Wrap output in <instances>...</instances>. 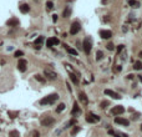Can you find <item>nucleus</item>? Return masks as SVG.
<instances>
[{
  "label": "nucleus",
  "mask_w": 142,
  "mask_h": 137,
  "mask_svg": "<svg viewBox=\"0 0 142 137\" xmlns=\"http://www.w3.org/2000/svg\"><path fill=\"white\" fill-rule=\"evenodd\" d=\"M59 99V95L57 93H51V95H47V96H45L44 99L40 100V105H42V106H46V105H52L55 103Z\"/></svg>",
  "instance_id": "nucleus-1"
},
{
  "label": "nucleus",
  "mask_w": 142,
  "mask_h": 137,
  "mask_svg": "<svg viewBox=\"0 0 142 137\" xmlns=\"http://www.w3.org/2000/svg\"><path fill=\"white\" fill-rule=\"evenodd\" d=\"M82 49L86 54H90L91 49H92V39L90 36H87L84 39V43H82Z\"/></svg>",
  "instance_id": "nucleus-2"
},
{
  "label": "nucleus",
  "mask_w": 142,
  "mask_h": 137,
  "mask_svg": "<svg viewBox=\"0 0 142 137\" xmlns=\"http://www.w3.org/2000/svg\"><path fill=\"white\" fill-rule=\"evenodd\" d=\"M54 123H55V119L51 117V116H46V117H44L41 120V125L45 126V127H50V126H52Z\"/></svg>",
  "instance_id": "nucleus-3"
},
{
  "label": "nucleus",
  "mask_w": 142,
  "mask_h": 137,
  "mask_svg": "<svg viewBox=\"0 0 142 137\" xmlns=\"http://www.w3.org/2000/svg\"><path fill=\"white\" fill-rule=\"evenodd\" d=\"M80 30H81V25H80V23H79V21H75V23H72V24H71V27H70V34H71V35H76Z\"/></svg>",
  "instance_id": "nucleus-4"
},
{
  "label": "nucleus",
  "mask_w": 142,
  "mask_h": 137,
  "mask_svg": "<svg viewBox=\"0 0 142 137\" xmlns=\"http://www.w3.org/2000/svg\"><path fill=\"white\" fill-rule=\"evenodd\" d=\"M125 112V107L121 106V105H117V106H114V109L111 110V115L114 116H118V115H121Z\"/></svg>",
  "instance_id": "nucleus-5"
},
{
  "label": "nucleus",
  "mask_w": 142,
  "mask_h": 137,
  "mask_svg": "<svg viewBox=\"0 0 142 137\" xmlns=\"http://www.w3.org/2000/svg\"><path fill=\"white\" fill-rule=\"evenodd\" d=\"M18 70L19 71H21V72H24V71H26V66H28V61L26 60H24V59H19V61H18Z\"/></svg>",
  "instance_id": "nucleus-6"
},
{
  "label": "nucleus",
  "mask_w": 142,
  "mask_h": 137,
  "mask_svg": "<svg viewBox=\"0 0 142 137\" xmlns=\"http://www.w3.org/2000/svg\"><path fill=\"white\" fill-rule=\"evenodd\" d=\"M86 121L89 123H95V122H99L100 121V117L97 115H94V113H89L86 116Z\"/></svg>",
  "instance_id": "nucleus-7"
},
{
  "label": "nucleus",
  "mask_w": 142,
  "mask_h": 137,
  "mask_svg": "<svg viewBox=\"0 0 142 137\" xmlns=\"http://www.w3.org/2000/svg\"><path fill=\"white\" fill-rule=\"evenodd\" d=\"M44 73H45V76L49 79V80H56L57 75H56V72H54L49 69H45V71H44Z\"/></svg>",
  "instance_id": "nucleus-8"
},
{
  "label": "nucleus",
  "mask_w": 142,
  "mask_h": 137,
  "mask_svg": "<svg viewBox=\"0 0 142 137\" xmlns=\"http://www.w3.org/2000/svg\"><path fill=\"white\" fill-rule=\"evenodd\" d=\"M105 93L108 95V96H111V97L115 99V100H120V99H121V96H120L117 92H115V91H112V90H110V89H106V90H105Z\"/></svg>",
  "instance_id": "nucleus-9"
},
{
  "label": "nucleus",
  "mask_w": 142,
  "mask_h": 137,
  "mask_svg": "<svg viewBox=\"0 0 142 137\" xmlns=\"http://www.w3.org/2000/svg\"><path fill=\"white\" fill-rule=\"evenodd\" d=\"M59 43H60V41H59L57 37H50V39H47V41H46V46H47V47H52L54 45H57Z\"/></svg>",
  "instance_id": "nucleus-10"
},
{
  "label": "nucleus",
  "mask_w": 142,
  "mask_h": 137,
  "mask_svg": "<svg viewBox=\"0 0 142 137\" xmlns=\"http://www.w3.org/2000/svg\"><path fill=\"white\" fill-rule=\"evenodd\" d=\"M115 122H116V123H118V125H122V126H128V125H130L128 120L122 119V117H118V116L115 119Z\"/></svg>",
  "instance_id": "nucleus-11"
},
{
  "label": "nucleus",
  "mask_w": 142,
  "mask_h": 137,
  "mask_svg": "<svg viewBox=\"0 0 142 137\" xmlns=\"http://www.w3.org/2000/svg\"><path fill=\"white\" fill-rule=\"evenodd\" d=\"M100 36L102 39H110L112 36V33H111L110 30H101L100 31Z\"/></svg>",
  "instance_id": "nucleus-12"
},
{
  "label": "nucleus",
  "mask_w": 142,
  "mask_h": 137,
  "mask_svg": "<svg viewBox=\"0 0 142 137\" xmlns=\"http://www.w3.org/2000/svg\"><path fill=\"white\" fill-rule=\"evenodd\" d=\"M6 25H8V26H18V25H19V20H18L16 18H13V19L8 20Z\"/></svg>",
  "instance_id": "nucleus-13"
},
{
  "label": "nucleus",
  "mask_w": 142,
  "mask_h": 137,
  "mask_svg": "<svg viewBox=\"0 0 142 137\" xmlns=\"http://www.w3.org/2000/svg\"><path fill=\"white\" fill-rule=\"evenodd\" d=\"M79 99H80V101H81L84 105H87V102H89V99H87L86 93H84V92H80V93H79Z\"/></svg>",
  "instance_id": "nucleus-14"
},
{
  "label": "nucleus",
  "mask_w": 142,
  "mask_h": 137,
  "mask_svg": "<svg viewBox=\"0 0 142 137\" xmlns=\"http://www.w3.org/2000/svg\"><path fill=\"white\" fill-rule=\"evenodd\" d=\"M44 41V36H39L36 40H35V43H34V46L35 49H40L41 47V43Z\"/></svg>",
  "instance_id": "nucleus-15"
},
{
  "label": "nucleus",
  "mask_w": 142,
  "mask_h": 137,
  "mask_svg": "<svg viewBox=\"0 0 142 137\" xmlns=\"http://www.w3.org/2000/svg\"><path fill=\"white\" fill-rule=\"evenodd\" d=\"M20 11L23 13V14L29 13V11H30V6H29L28 4H21V5H20Z\"/></svg>",
  "instance_id": "nucleus-16"
},
{
  "label": "nucleus",
  "mask_w": 142,
  "mask_h": 137,
  "mask_svg": "<svg viewBox=\"0 0 142 137\" xmlns=\"http://www.w3.org/2000/svg\"><path fill=\"white\" fill-rule=\"evenodd\" d=\"M71 15V8L70 6H66L64 9V11H62V16L64 18H69Z\"/></svg>",
  "instance_id": "nucleus-17"
},
{
  "label": "nucleus",
  "mask_w": 142,
  "mask_h": 137,
  "mask_svg": "<svg viewBox=\"0 0 142 137\" xmlns=\"http://www.w3.org/2000/svg\"><path fill=\"white\" fill-rule=\"evenodd\" d=\"M71 113L74 115V116H76L77 113H80V107H79V105L77 103H74V107H72V111H71Z\"/></svg>",
  "instance_id": "nucleus-18"
},
{
  "label": "nucleus",
  "mask_w": 142,
  "mask_h": 137,
  "mask_svg": "<svg viewBox=\"0 0 142 137\" xmlns=\"http://www.w3.org/2000/svg\"><path fill=\"white\" fill-rule=\"evenodd\" d=\"M64 46H65V49H66V50L69 51V54H71V55H75V56H77V51H76L75 49H71V47H69V45H66V44H65Z\"/></svg>",
  "instance_id": "nucleus-19"
},
{
  "label": "nucleus",
  "mask_w": 142,
  "mask_h": 137,
  "mask_svg": "<svg viewBox=\"0 0 142 137\" xmlns=\"http://www.w3.org/2000/svg\"><path fill=\"white\" fill-rule=\"evenodd\" d=\"M65 107H66V106H65V103H60V105H59V106L56 107V112H57V113H60V112H62V111L65 110Z\"/></svg>",
  "instance_id": "nucleus-20"
},
{
  "label": "nucleus",
  "mask_w": 142,
  "mask_h": 137,
  "mask_svg": "<svg viewBox=\"0 0 142 137\" xmlns=\"http://www.w3.org/2000/svg\"><path fill=\"white\" fill-rule=\"evenodd\" d=\"M133 69H135V70H142V62L136 61L135 65H133Z\"/></svg>",
  "instance_id": "nucleus-21"
},
{
  "label": "nucleus",
  "mask_w": 142,
  "mask_h": 137,
  "mask_svg": "<svg viewBox=\"0 0 142 137\" xmlns=\"http://www.w3.org/2000/svg\"><path fill=\"white\" fill-rule=\"evenodd\" d=\"M80 130H81V128L79 127V126H75V127L72 128V131H71V135H72V136H75L76 133H79V132H80Z\"/></svg>",
  "instance_id": "nucleus-22"
},
{
  "label": "nucleus",
  "mask_w": 142,
  "mask_h": 137,
  "mask_svg": "<svg viewBox=\"0 0 142 137\" xmlns=\"http://www.w3.org/2000/svg\"><path fill=\"white\" fill-rule=\"evenodd\" d=\"M23 55H24V52L21 51V50H18V51H15V54H14V56H15L16 59H20V57L23 56Z\"/></svg>",
  "instance_id": "nucleus-23"
},
{
  "label": "nucleus",
  "mask_w": 142,
  "mask_h": 137,
  "mask_svg": "<svg viewBox=\"0 0 142 137\" xmlns=\"http://www.w3.org/2000/svg\"><path fill=\"white\" fill-rule=\"evenodd\" d=\"M70 79H71V81H72L74 83H79V79L76 77L74 73H70Z\"/></svg>",
  "instance_id": "nucleus-24"
},
{
  "label": "nucleus",
  "mask_w": 142,
  "mask_h": 137,
  "mask_svg": "<svg viewBox=\"0 0 142 137\" xmlns=\"http://www.w3.org/2000/svg\"><path fill=\"white\" fill-rule=\"evenodd\" d=\"M128 4L131 6H133V8H138V3L136 1V0H128Z\"/></svg>",
  "instance_id": "nucleus-25"
},
{
  "label": "nucleus",
  "mask_w": 142,
  "mask_h": 137,
  "mask_svg": "<svg viewBox=\"0 0 142 137\" xmlns=\"http://www.w3.org/2000/svg\"><path fill=\"white\" fill-rule=\"evenodd\" d=\"M9 136H10V137H19L20 135H19V132H18V131H15V130H14V131H10V132H9Z\"/></svg>",
  "instance_id": "nucleus-26"
},
{
  "label": "nucleus",
  "mask_w": 142,
  "mask_h": 137,
  "mask_svg": "<svg viewBox=\"0 0 142 137\" xmlns=\"http://www.w3.org/2000/svg\"><path fill=\"white\" fill-rule=\"evenodd\" d=\"M102 56H104V52H102V51H100V50H99V51L96 52V59H97V60H101V59H102Z\"/></svg>",
  "instance_id": "nucleus-27"
},
{
  "label": "nucleus",
  "mask_w": 142,
  "mask_h": 137,
  "mask_svg": "<svg viewBox=\"0 0 142 137\" xmlns=\"http://www.w3.org/2000/svg\"><path fill=\"white\" fill-rule=\"evenodd\" d=\"M35 79H36L39 82H42V83L45 82V79H44L42 76H40V75H35Z\"/></svg>",
  "instance_id": "nucleus-28"
},
{
  "label": "nucleus",
  "mask_w": 142,
  "mask_h": 137,
  "mask_svg": "<svg viewBox=\"0 0 142 137\" xmlns=\"http://www.w3.org/2000/svg\"><path fill=\"white\" fill-rule=\"evenodd\" d=\"M52 8H54V4H52L51 1H47V3H46V9L50 11V10H52Z\"/></svg>",
  "instance_id": "nucleus-29"
},
{
  "label": "nucleus",
  "mask_w": 142,
  "mask_h": 137,
  "mask_svg": "<svg viewBox=\"0 0 142 137\" xmlns=\"http://www.w3.org/2000/svg\"><path fill=\"white\" fill-rule=\"evenodd\" d=\"M114 49H115V45H114L112 43H108V44H107V50H110V51H112Z\"/></svg>",
  "instance_id": "nucleus-30"
},
{
  "label": "nucleus",
  "mask_w": 142,
  "mask_h": 137,
  "mask_svg": "<svg viewBox=\"0 0 142 137\" xmlns=\"http://www.w3.org/2000/svg\"><path fill=\"white\" fill-rule=\"evenodd\" d=\"M107 106H108V102L107 101H102L101 102V109H106Z\"/></svg>",
  "instance_id": "nucleus-31"
},
{
  "label": "nucleus",
  "mask_w": 142,
  "mask_h": 137,
  "mask_svg": "<svg viewBox=\"0 0 142 137\" xmlns=\"http://www.w3.org/2000/svg\"><path fill=\"white\" fill-rule=\"evenodd\" d=\"M122 49H123V45H118V47H117V52H118V54L122 51Z\"/></svg>",
  "instance_id": "nucleus-32"
},
{
  "label": "nucleus",
  "mask_w": 142,
  "mask_h": 137,
  "mask_svg": "<svg viewBox=\"0 0 142 137\" xmlns=\"http://www.w3.org/2000/svg\"><path fill=\"white\" fill-rule=\"evenodd\" d=\"M40 136V133L38 132V131H34V132H32V137H39Z\"/></svg>",
  "instance_id": "nucleus-33"
},
{
  "label": "nucleus",
  "mask_w": 142,
  "mask_h": 137,
  "mask_svg": "<svg viewBox=\"0 0 142 137\" xmlns=\"http://www.w3.org/2000/svg\"><path fill=\"white\" fill-rule=\"evenodd\" d=\"M52 21H54V23L57 21V15H52Z\"/></svg>",
  "instance_id": "nucleus-34"
},
{
  "label": "nucleus",
  "mask_w": 142,
  "mask_h": 137,
  "mask_svg": "<svg viewBox=\"0 0 142 137\" xmlns=\"http://www.w3.org/2000/svg\"><path fill=\"white\" fill-rule=\"evenodd\" d=\"M138 79H140V81L142 82V75H138Z\"/></svg>",
  "instance_id": "nucleus-35"
},
{
  "label": "nucleus",
  "mask_w": 142,
  "mask_h": 137,
  "mask_svg": "<svg viewBox=\"0 0 142 137\" xmlns=\"http://www.w3.org/2000/svg\"><path fill=\"white\" fill-rule=\"evenodd\" d=\"M138 56H140V57H142V51H141L140 54H138Z\"/></svg>",
  "instance_id": "nucleus-36"
},
{
  "label": "nucleus",
  "mask_w": 142,
  "mask_h": 137,
  "mask_svg": "<svg viewBox=\"0 0 142 137\" xmlns=\"http://www.w3.org/2000/svg\"><path fill=\"white\" fill-rule=\"evenodd\" d=\"M140 128H141V131H142V123H141V127H140Z\"/></svg>",
  "instance_id": "nucleus-37"
}]
</instances>
